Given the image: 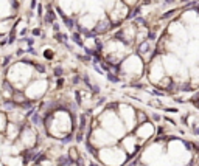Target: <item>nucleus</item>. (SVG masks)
Masks as SVG:
<instances>
[{"label": "nucleus", "instance_id": "nucleus-1", "mask_svg": "<svg viewBox=\"0 0 199 166\" xmlns=\"http://www.w3.org/2000/svg\"><path fill=\"white\" fill-rule=\"evenodd\" d=\"M70 158L67 155H64V157H59V160H58V165L59 166H70Z\"/></svg>", "mask_w": 199, "mask_h": 166}, {"label": "nucleus", "instance_id": "nucleus-2", "mask_svg": "<svg viewBox=\"0 0 199 166\" xmlns=\"http://www.w3.org/2000/svg\"><path fill=\"white\" fill-rule=\"evenodd\" d=\"M148 47H149L148 42L142 44V45H140V53H142V55H145V53H146V50H148Z\"/></svg>", "mask_w": 199, "mask_h": 166}, {"label": "nucleus", "instance_id": "nucleus-3", "mask_svg": "<svg viewBox=\"0 0 199 166\" xmlns=\"http://www.w3.org/2000/svg\"><path fill=\"white\" fill-rule=\"evenodd\" d=\"M40 121H42V120H40V115L36 113V115L33 116V123H34V124H40Z\"/></svg>", "mask_w": 199, "mask_h": 166}, {"label": "nucleus", "instance_id": "nucleus-4", "mask_svg": "<svg viewBox=\"0 0 199 166\" xmlns=\"http://www.w3.org/2000/svg\"><path fill=\"white\" fill-rule=\"evenodd\" d=\"M62 19H64V22H65V25L69 26V28H73V22H72L70 19H67V17H64V16H62Z\"/></svg>", "mask_w": 199, "mask_h": 166}, {"label": "nucleus", "instance_id": "nucleus-5", "mask_svg": "<svg viewBox=\"0 0 199 166\" xmlns=\"http://www.w3.org/2000/svg\"><path fill=\"white\" fill-rule=\"evenodd\" d=\"M73 40H75L76 44H78V45H83V40L79 39V36H78V34H73Z\"/></svg>", "mask_w": 199, "mask_h": 166}, {"label": "nucleus", "instance_id": "nucleus-6", "mask_svg": "<svg viewBox=\"0 0 199 166\" xmlns=\"http://www.w3.org/2000/svg\"><path fill=\"white\" fill-rule=\"evenodd\" d=\"M53 20H55V14H53V12L50 11V12H48V16H47V22H53Z\"/></svg>", "mask_w": 199, "mask_h": 166}, {"label": "nucleus", "instance_id": "nucleus-7", "mask_svg": "<svg viewBox=\"0 0 199 166\" xmlns=\"http://www.w3.org/2000/svg\"><path fill=\"white\" fill-rule=\"evenodd\" d=\"M58 39H59L61 42H67V34H58Z\"/></svg>", "mask_w": 199, "mask_h": 166}, {"label": "nucleus", "instance_id": "nucleus-8", "mask_svg": "<svg viewBox=\"0 0 199 166\" xmlns=\"http://www.w3.org/2000/svg\"><path fill=\"white\" fill-rule=\"evenodd\" d=\"M70 141H72V135H67V137L62 138V143H64V145H67V143H70Z\"/></svg>", "mask_w": 199, "mask_h": 166}, {"label": "nucleus", "instance_id": "nucleus-9", "mask_svg": "<svg viewBox=\"0 0 199 166\" xmlns=\"http://www.w3.org/2000/svg\"><path fill=\"white\" fill-rule=\"evenodd\" d=\"M55 75H56V76H61V75H62V68H59V67H58V68H55Z\"/></svg>", "mask_w": 199, "mask_h": 166}, {"label": "nucleus", "instance_id": "nucleus-10", "mask_svg": "<svg viewBox=\"0 0 199 166\" xmlns=\"http://www.w3.org/2000/svg\"><path fill=\"white\" fill-rule=\"evenodd\" d=\"M107 79H109V81H114V82H117V81H118V78H115L114 75H109V76H107Z\"/></svg>", "mask_w": 199, "mask_h": 166}, {"label": "nucleus", "instance_id": "nucleus-11", "mask_svg": "<svg viewBox=\"0 0 199 166\" xmlns=\"http://www.w3.org/2000/svg\"><path fill=\"white\" fill-rule=\"evenodd\" d=\"M5 107L6 109H13V107H14V102H5Z\"/></svg>", "mask_w": 199, "mask_h": 166}, {"label": "nucleus", "instance_id": "nucleus-12", "mask_svg": "<svg viewBox=\"0 0 199 166\" xmlns=\"http://www.w3.org/2000/svg\"><path fill=\"white\" fill-rule=\"evenodd\" d=\"M86 146H87V149H89V152H90V154H93V155H95V149H93V147L90 146V145H86Z\"/></svg>", "mask_w": 199, "mask_h": 166}, {"label": "nucleus", "instance_id": "nucleus-13", "mask_svg": "<svg viewBox=\"0 0 199 166\" xmlns=\"http://www.w3.org/2000/svg\"><path fill=\"white\" fill-rule=\"evenodd\" d=\"M76 140H78V141H83V133H81V132L78 133V138H76Z\"/></svg>", "mask_w": 199, "mask_h": 166}, {"label": "nucleus", "instance_id": "nucleus-14", "mask_svg": "<svg viewBox=\"0 0 199 166\" xmlns=\"http://www.w3.org/2000/svg\"><path fill=\"white\" fill-rule=\"evenodd\" d=\"M36 67H38L39 71H44V67H42V65H36Z\"/></svg>", "mask_w": 199, "mask_h": 166}]
</instances>
